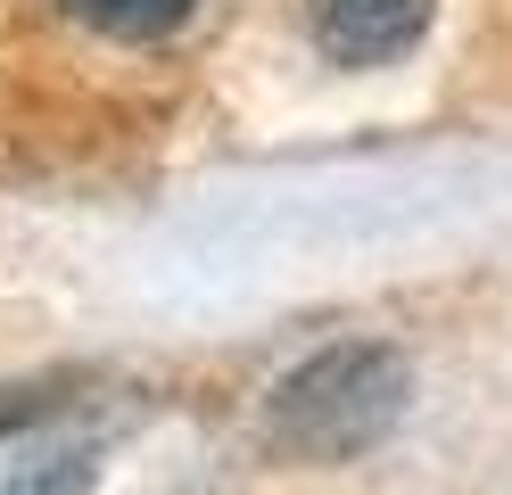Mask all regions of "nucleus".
<instances>
[{
  "label": "nucleus",
  "instance_id": "4",
  "mask_svg": "<svg viewBox=\"0 0 512 495\" xmlns=\"http://www.w3.org/2000/svg\"><path fill=\"white\" fill-rule=\"evenodd\" d=\"M83 487H91V454H58L42 471H25L9 495H83Z\"/></svg>",
  "mask_w": 512,
  "mask_h": 495
},
{
  "label": "nucleus",
  "instance_id": "2",
  "mask_svg": "<svg viewBox=\"0 0 512 495\" xmlns=\"http://www.w3.org/2000/svg\"><path fill=\"white\" fill-rule=\"evenodd\" d=\"M314 42L339 66H380L430 25V0H306Z\"/></svg>",
  "mask_w": 512,
  "mask_h": 495
},
{
  "label": "nucleus",
  "instance_id": "3",
  "mask_svg": "<svg viewBox=\"0 0 512 495\" xmlns=\"http://www.w3.org/2000/svg\"><path fill=\"white\" fill-rule=\"evenodd\" d=\"M75 9L100 25V33H124V42H141V33H166L190 17V0H75Z\"/></svg>",
  "mask_w": 512,
  "mask_h": 495
},
{
  "label": "nucleus",
  "instance_id": "1",
  "mask_svg": "<svg viewBox=\"0 0 512 495\" xmlns=\"http://www.w3.org/2000/svg\"><path fill=\"white\" fill-rule=\"evenodd\" d=\"M405 396H413V372L397 347H372V339L323 347L273 388V438L298 462H347L397 429Z\"/></svg>",
  "mask_w": 512,
  "mask_h": 495
}]
</instances>
